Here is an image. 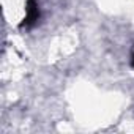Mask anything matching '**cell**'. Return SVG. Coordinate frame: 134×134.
<instances>
[{
	"label": "cell",
	"mask_w": 134,
	"mask_h": 134,
	"mask_svg": "<svg viewBox=\"0 0 134 134\" xmlns=\"http://www.w3.org/2000/svg\"><path fill=\"white\" fill-rule=\"evenodd\" d=\"M40 18V8H38V0H27V13L24 18L22 25H32Z\"/></svg>",
	"instance_id": "1"
},
{
	"label": "cell",
	"mask_w": 134,
	"mask_h": 134,
	"mask_svg": "<svg viewBox=\"0 0 134 134\" xmlns=\"http://www.w3.org/2000/svg\"><path fill=\"white\" fill-rule=\"evenodd\" d=\"M132 66H134V55H132Z\"/></svg>",
	"instance_id": "2"
}]
</instances>
